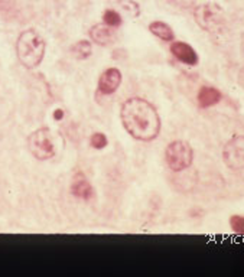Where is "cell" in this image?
<instances>
[{
    "label": "cell",
    "instance_id": "1",
    "mask_svg": "<svg viewBox=\"0 0 244 277\" xmlns=\"http://www.w3.org/2000/svg\"><path fill=\"white\" fill-rule=\"evenodd\" d=\"M124 130L139 141H152L159 136L162 122L156 107L145 98L132 97L120 108Z\"/></svg>",
    "mask_w": 244,
    "mask_h": 277
},
{
    "label": "cell",
    "instance_id": "2",
    "mask_svg": "<svg viewBox=\"0 0 244 277\" xmlns=\"http://www.w3.org/2000/svg\"><path fill=\"white\" fill-rule=\"evenodd\" d=\"M45 51V39L42 38V35L39 32H36L35 29L23 31L16 41L17 60L28 69L36 68L41 62L44 61Z\"/></svg>",
    "mask_w": 244,
    "mask_h": 277
},
{
    "label": "cell",
    "instance_id": "3",
    "mask_svg": "<svg viewBox=\"0 0 244 277\" xmlns=\"http://www.w3.org/2000/svg\"><path fill=\"white\" fill-rule=\"evenodd\" d=\"M194 20L198 25L199 29L208 33H215L224 28L226 25V13L224 9L215 3V1H207L198 4L194 9Z\"/></svg>",
    "mask_w": 244,
    "mask_h": 277
},
{
    "label": "cell",
    "instance_id": "4",
    "mask_svg": "<svg viewBox=\"0 0 244 277\" xmlns=\"http://www.w3.org/2000/svg\"><path fill=\"white\" fill-rule=\"evenodd\" d=\"M165 160L172 172H182L194 162V149L186 140H173L165 149Z\"/></svg>",
    "mask_w": 244,
    "mask_h": 277
},
{
    "label": "cell",
    "instance_id": "5",
    "mask_svg": "<svg viewBox=\"0 0 244 277\" xmlns=\"http://www.w3.org/2000/svg\"><path fill=\"white\" fill-rule=\"evenodd\" d=\"M28 149L32 156L38 160L52 159L57 153L52 132L48 127H41L35 130L28 138Z\"/></svg>",
    "mask_w": 244,
    "mask_h": 277
},
{
    "label": "cell",
    "instance_id": "6",
    "mask_svg": "<svg viewBox=\"0 0 244 277\" xmlns=\"http://www.w3.org/2000/svg\"><path fill=\"white\" fill-rule=\"evenodd\" d=\"M223 160L231 170H244V135H236L224 144Z\"/></svg>",
    "mask_w": 244,
    "mask_h": 277
},
{
    "label": "cell",
    "instance_id": "7",
    "mask_svg": "<svg viewBox=\"0 0 244 277\" xmlns=\"http://www.w3.org/2000/svg\"><path fill=\"white\" fill-rule=\"evenodd\" d=\"M169 51L172 54V57L179 61L183 65H188V67H195L198 65L199 57L198 52L194 49V46L188 42H183V41H172V44L169 46Z\"/></svg>",
    "mask_w": 244,
    "mask_h": 277
},
{
    "label": "cell",
    "instance_id": "8",
    "mask_svg": "<svg viewBox=\"0 0 244 277\" xmlns=\"http://www.w3.org/2000/svg\"><path fill=\"white\" fill-rule=\"evenodd\" d=\"M123 75L119 68H107L101 72L97 82V90L103 95H111L122 85Z\"/></svg>",
    "mask_w": 244,
    "mask_h": 277
},
{
    "label": "cell",
    "instance_id": "9",
    "mask_svg": "<svg viewBox=\"0 0 244 277\" xmlns=\"http://www.w3.org/2000/svg\"><path fill=\"white\" fill-rule=\"evenodd\" d=\"M223 100V92L213 85H204L198 90L197 103L201 108H211L220 104Z\"/></svg>",
    "mask_w": 244,
    "mask_h": 277
},
{
    "label": "cell",
    "instance_id": "10",
    "mask_svg": "<svg viewBox=\"0 0 244 277\" xmlns=\"http://www.w3.org/2000/svg\"><path fill=\"white\" fill-rule=\"evenodd\" d=\"M71 194L76 198L82 201L91 200L92 197H94V188H92V185L88 182V179L81 172H78L76 176H74V181L71 184Z\"/></svg>",
    "mask_w": 244,
    "mask_h": 277
},
{
    "label": "cell",
    "instance_id": "11",
    "mask_svg": "<svg viewBox=\"0 0 244 277\" xmlns=\"http://www.w3.org/2000/svg\"><path fill=\"white\" fill-rule=\"evenodd\" d=\"M88 35H90V39L92 42L100 46H108L116 39V35L111 31V28H108L106 25H100V23L91 26L88 31Z\"/></svg>",
    "mask_w": 244,
    "mask_h": 277
},
{
    "label": "cell",
    "instance_id": "12",
    "mask_svg": "<svg viewBox=\"0 0 244 277\" xmlns=\"http://www.w3.org/2000/svg\"><path fill=\"white\" fill-rule=\"evenodd\" d=\"M149 32L155 35L158 39L163 42H172L175 39V32L169 26L166 22L163 20H155L149 25Z\"/></svg>",
    "mask_w": 244,
    "mask_h": 277
},
{
    "label": "cell",
    "instance_id": "13",
    "mask_svg": "<svg viewBox=\"0 0 244 277\" xmlns=\"http://www.w3.org/2000/svg\"><path fill=\"white\" fill-rule=\"evenodd\" d=\"M71 52L74 54L77 60H88L92 54V44L91 41H87V39H81L76 42L73 48H71Z\"/></svg>",
    "mask_w": 244,
    "mask_h": 277
},
{
    "label": "cell",
    "instance_id": "14",
    "mask_svg": "<svg viewBox=\"0 0 244 277\" xmlns=\"http://www.w3.org/2000/svg\"><path fill=\"white\" fill-rule=\"evenodd\" d=\"M123 19L122 15L113 9H107L106 12L103 13V23L108 26V28H119L122 25Z\"/></svg>",
    "mask_w": 244,
    "mask_h": 277
},
{
    "label": "cell",
    "instance_id": "15",
    "mask_svg": "<svg viewBox=\"0 0 244 277\" xmlns=\"http://www.w3.org/2000/svg\"><path fill=\"white\" fill-rule=\"evenodd\" d=\"M107 144H108V138H107V136L104 133L97 132V133L91 135V138H90V146H91L92 149L101 150V149L107 147Z\"/></svg>",
    "mask_w": 244,
    "mask_h": 277
},
{
    "label": "cell",
    "instance_id": "16",
    "mask_svg": "<svg viewBox=\"0 0 244 277\" xmlns=\"http://www.w3.org/2000/svg\"><path fill=\"white\" fill-rule=\"evenodd\" d=\"M230 228L237 235H244V215L234 214L230 216Z\"/></svg>",
    "mask_w": 244,
    "mask_h": 277
},
{
    "label": "cell",
    "instance_id": "17",
    "mask_svg": "<svg viewBox=\"0 0 244 277\" xmlns=\"http://www.w3.org/2000/svg\"><path fill=\"white\" fill-rule=\"evenodd\" d=\"M120 6H122L129 15L135 16V17L140 15V7H139V4L135 0H122L120 1Z\"/></svg>",
    "mask_w": 244,
    "mask_h": 277
},
{
    "label": "cell",
    "instance_id": "18",
    "mask_svg": "<svg viewBox=\"0 0 244 277\" xmlns=\"http://www.w3.org/2000/svg\"><path fill=\"white\" fill-rule=\"evenodd\" d=\"M64 116H65V111H64L62 108H57V110L52 113V117H54V120H57V122L64 120Z\"/></svg>",
    "mask_w": 244,
    "mask_h": 277
}]
</instances>
